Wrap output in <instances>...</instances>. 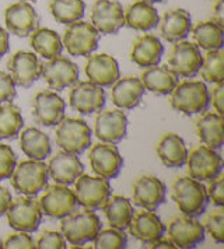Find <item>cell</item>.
Instances as JSON below:
<instances>
[{"instance_id": "obj_1", "label": "cell", "mask_w": 224, "mask_h": 249, "mask_svg": "<svg viewBox=\"0 0 224 249\" xmlns=\"http://www.w3.org/2000/svg\"><path fill=\"white\" fill-rule=\"evenodd\" d=\"M60 220V232L67 242L73 245L72 248H83L81 245L94 241L102 228L100 217L91 209L76 210Z\"/></svg>"}, {"instance_id": "obj_2", "label": "cell", "mask_w": 224, "mask_h": 249, "mask_svg": "<svg viewBox=\"0 0 224 249\" xmlns=\"http://www.w3.org/2000/svg\"><path fill=\"white\" fill-rule=\"evenodd\" d=\"M172 200L184 215L199 217L207 207L209 196L201 181L192 177H179L172 183Z\"/></svg>"}, {"instance_id": "obj_3", "label": "cell", "mask_w": 224, "mask_h": 249, "mask_svg": "<svg viewBox=\"0 0 224 249\" xmlns=\"http://www.w3.org/2000/svg\"><path fill=\"white\" fill-rule=\"evenodd\" d=\"M171 107L187 116L203 113L210 105V94L201 80H187L175 86L171 92Z\"/></svg>"}, {"instance_id": "obj_4", "label": "cell", "mask_w": 224, "mask_h": 249, "mask_svg": "<svg viewBox=\"0 0 224 249\" xmlns=\"http://www.w3.org/2000/svg\"><path fill=\"white\" fill-rule=\"evenodd\" d=\"M10 178L14 191L27 196H37L48 186L49 175L45 162L30 159L20 162Z\"/></svg>"}, {"instance_id": "obj_5", "label": "cell", "mask_w": 224, "mask_h": 249, "mask_svg": "<svg viewBox=\"0 0 224 249\" xmlns=\"http://www.w3.org/2000/svg\"><path fill=\"white\" fill-rule=\"evenodd\" d=\"M55 142L63 151L81 154L91 144V129L84 119L63 118L56 127Z\"/></svg>"}, {"instance_id": "obj_6", "label": "cell", "mask_w": 224, "mask_h": 249, "mask_svg": "<svg viewBox=\"0 0 224 249\" xmlns=\"http://www.w3.org/2000/svg\"><path fill=\"white\" fill-rule=\"evenodd\" d=\"M41 195L38 203L42 214L51 218H63L77 210L78 202L76 193L67 188V185H48Z\"/></svg>"}, {"instance_id": "obj_7", "label": "cell", "mask_w": 224, "mask_h": 249, "mask_svg": "<svg viewBox=\"0 0 224 249\" xmlns=\"http://www.w3.org/2000/svg\"><path fill=\"white\" fill-rule=\"evenodd\" d=\"M203 62L201 48L195 42L177 41L174 42L172 51L168 56V69L182 79L195 77L199 73V69Z\"/></svg>"}, {"instance_id": "obj_8", "label": "cell", "mask_w": 224, "mask_h": 249, "mask_svg": "<svg viewBox=\"0 0 224 249\" xmlns=\"http://www.w3.org/2000/svg\"><path fill=\"white\" fill-rule=\"evenodd\" d=\"M100 33L87 21H75L69 24L63 35V45L70 56H89L98 48Z\"/></svg>"}, {"instance_id": "obj_9", "label": "cell", "mask_w": 224, "mask_h": 249, "mask_svg": "<svg viewBox=\"0 0 224 249\" xmlns=\"http://www.w3.org/2000/svg\"><path fill=\"white\" fill-rule=\"evenodd\" d=\"M9 226L16 231L34 232L42 223V210L38 200L30 197H17L11 200L10 206L6 212Z\"/></svg>"}, {"instance_id": "obj_10", "label": "cell", "mask_w": 224, "mask_h": 249, "mask_svg": "<svg viewBox=\"0 0 224 249\" xmlns=\"http://www.w3.org/2000/svg\"><path fill=\"white\" fill-rule=\"evenodd\" d=\"M188 172L189 177L201 182H210L223 171L222 156L207 146H198L188 153Z\"/></svg>"}, {"instance_id": "obj_11", "label": "cell", "mask_w": 224, "mask_h": 249, "mask_svg": "<svg viewBox=\"0 0 224 249\" xmlns=\"http://www.w3.org/2000/svg\"><path fill=\"white\" fill-rule=\"evenodd\" d=\"M76 185V197L80 206L97 210L101 209L108 197L111 196V185L108 179L102 177H91L81 174L75 181Z\"/></svg>"}, {"instance_id": "obj_12", "label": "cell", "mask_w": 224, "mask_h": 249, "mask_svg": "<svg viewBox=\"0 0 224 249\" xmlns=\"http://www.w3.org/2000/svg\"><path fill=\"white\" fill-rule=\"evenodd\" d=\"M166 231H168V238L177 248H196L205 241V227L196 220V217H175L166 227Z\"/></svg>"}, {"instance_id": "obj_13", "label": "cell", "mask_w": 224, "mask_h": 249, "mask_svg": "<svg viewBox=\"0 0 224 249\" xmlns=\"http://www.w3.org/2000/svg\"><path fill=\"white\" fill-rule=\"evenodd\" d=\"M90 20L101 34H116L125 25L122 4L116 0H97L91 7Z\"/></svg>"}, {"instance_id": "obj_14", "label": "cell", "mask_w": 224, "mask_h": 249, "mask_svg": "<svg viewBox=\"0 0 224 249\" xmlns=\"http://www.w3.org/2000/svg\"><path fill=\"white\" fill-rule=\"evenodd\" d=\"M69 104L81 115L98 112L105 105V91L91 81H76L69 94Z\"/></svg>"}, {"instance_id": "obj_15", "label": "cell", "mask_w": 224, "mask_h": 249, "mask_svg": "<svg viewBox=\"0 0 224 249\" xmlns=\"http://www.w3.org/2000/svg\"><path fill=\"white\" fill-rule=\"evenodd\" d=\"M90 167L94 174L105 179H113L123 167V159L116 146L111 143H97L90 148Z\"/></svg>"}, {"instance_id": "obj_16", "label": "cell", "mask_w": 224, "mask_h": 249, "mask_svg": "<svg viewBox=\"0 0 224 249\" xmlns=\"http://www.w3.org/2000/svg\"><path fill=\"white\" fill-rule=\"evenodd\" d=\"M66 102L55 91H39L33 100V116L35 122L46 127L60 124L65 118Z\"/></svg>"}, {"instance_id": "obj_17", "label": "cell", "mask_w": 224, "mask_h": 249, "mask_svg": "<svg viewBox=\"0 0 224 249\" xmlns=\"http://www.w3.org/2000/svg\"><path fill=\"white\" fill-rule=\"evenodd\" d=\"M167 188L164 182L153 175H142L133 183L132 199L136 206L145 210H157L166 202Z\"/></svg>"}, {"instance_id": "obj_18", "label": "cell", "mask_w": 224, "mask_h": 249, "mask_svg": "<svg viewBox=\"0 0 224 249\" xmlns=\"http://www.w3.org/2000/svg\"><path fill=\"white\" fill-rule=\"evenodd\" d=\"M41 76L52 90L62 91L78 81L80 71L75 62L59 55L54 59H49L48 63L42 65Z\"/></svg>"}, {"instance_id": "obj_19", "label": "cell", "mask_w": 224, "mask_h": 249, "mask_svg": "<svg viewBox=\"0 0 224 249\" xmlns=\"http://www.w3.org/2000/svg\"><path fill=\"white\" fill-rule=\"evenodd\" d=\"M10 76L16 86L24 89L31 87L37 80L41 77L42 63L33 52L19 51L7 62Z\"/></svg>"}, {"instance_id": "obj_20", "label": "cell", "mask_w": 224, "mask_h": 249, "mask_svg": "<svg viewBox=\"0 0 224 249\" xmlns=\"http://www.w3.org/2000/svg\"><path fill=\"white\" fill-rule=\"evenodd\" d=\"M39 20L38 13L25 0L10 4L4 12L7 31L17 36H28L39 27Z\"/></svg>"}, {"instance_id": "obj_21", "label": "cell", "mask_w": 224, "mask_h": 249, "mask_svg": "<svg viewBox=\"0 0 224 249\" xmlns=\"http://www.w3.org/2000/svg\"><path fill=\"white\" fill-rule=\"evenodd\" d=\"M128 118L121 109L98 111L95 118L94 133L104 143L116 144L126 136Z\"/></svg>"}, {"instance_id": "obj_22", "label": "cell", "mask_w": 224, "mask_h": 249, "mask_svg": "<svg viewBox=\"0 0 224 249\" xmlns=\"http://www.w3.org/2000/svg\"><path fill=\"white\" fill-rule=\"evenodd\" d=\"M128 230L129 234L137 241H140L143 245H151L157 239L164 237L166 224L151 210H143L137 213L134 212Z\"/></svg>"}, {"instance_id": "obj_23", "label": "cell", "mask_w": 224, "mask_h": 249, "mask_svg": "<svg viewBox=\"0 0 224 249\" xmlns=\"http://www.w3.org/2000/svg\"><path fill=\"white\" fill-rule=\"evenodd\" d=\"M48 175L60 185H72L84 172V165L78 160L77 154L59 151L51 157L48 165Z\"/></svg>"}, {"instance_id": "obj_24", "label": "cell", "mask_w": 224, "mask_h": 249, "mask_svg": "<svg viewBox=\"0 0 224 249\" xmlns=\"http://www.w3.org/2000/svg\"><path fill=\"white\" fill-rule=\"evenodd\" d=\"M160 35L168 42L185 39L192 31V17L185 9H172L164 13L160 20Z\"/></svg>"}, {"instance_id": "obj_25", "label": "cell", "mask_w": 224, "mask_h": 249, "mask_svg": "<svg viewBox=\"0 0 224 249\" xmlns=\"http://www.w3.org/2000/svg\"><path fill=\"white\" fill-rule=\"evenodd\" d=\"M86 74L91 83L101 87H110L119 79V66L115 57L98 53L89 56L86 62Z\"/></svg>"}, {"instance_id": "obj_26", "label": "cell", "mask_w": 224, "mask_h": 249, "mask_svg": "<svg viewBox=\"0 0 224 249\" xmlns=\"http://www.w3.org/2000/svg\"><path fill=\"white\" fill-rule=\"evenodd\" d=\"M145 94V87L140 79L129 76L118 79L113 83L111 91L112 102L121 109H133L137 107Z\"/></svg>"}, {"instance_id": "obj_27", "label": "cell", "mask_w": 224, "mask_h": 249, "mask_svg": "<svg viewBox=\"0 0 224 249\" xmlns=\"http://www.w3.org/2000/svg\"><path fill=\"white\" fill-rule=\"evenodd\" d=\"M164 53V46L153 34L140 35L132 45L131 60L140 68H150L158 65Z\"/></svg>"}, {"instance_id": "obj_28", "label": "cell", "mask_w": 224, "mask_h": 249, "mask_svg": "<svg viewBox=\"0 0 224 249\" xmlns=\"http://www.w3.org/2000/svg\"><path fill=\"white\" fill-rule=\"evenodd\" d=\"M157 156L168 168H181L187 164L188 148L177 133H166L156 147Z\"/></svg>"}, {"instance_id": "obj_29", "label": "cell", "mask_w": 224, "mask_h": 249, "mask_svg": "<svg viewBox=\"0 0 224 249\" xmlns=\"http://www.w3.org/2000/svg\"><path fill=\"white\" fill-rule=\"evenodd\" d=\"M140 81L145 90L151 91L157 95H168L178 84V77L168 69L167 65H154L145 68L140 74Z\"/></svg>"}, {"instance_id": "obj_30", "label": "cell", "mask_w": 224, "mask_h": 249, "mask_svg": "<svg viewBox=\"0 0 224 249\" xmlns=\"http://www.w3.org/2000/svg\"><path fill=\"white\" fill-rule=\"evenodd\" d=\"M223 115L205 112L196 121V135L202 143L213 150H219L224 144Z\"/></svg>"}, {"instance_id": "obj_31", "label": "cell", "mask_w": 224, "mask_h": 249, "mask_svg": "<svg viewBox=\"0 0 224 249\" xmlns=\"http://www.w3.org/2000/svg\"><path fill=\"white\" fill-rule=\"evenodd\" d=\"M125 25L136 31H149L160 23V16L153 4L146 1H134L125 12Z\"/></svg>"}, {"instance_id": "obj_32", "label": "cell", "mask_w": 224, "mask_h": 249, "mask_svg": "<svg viewBox=\"0 0 224 249\" xmlns=\"http://www.w3.org/2000/svg\"><path fill=\"white\" fill-rule=\"evenodd\" d=\"M102 210L110 226L122 230V231L128 228L134 214V207L132 202L128 197L119 196V195H115L112 197L110 196L108 200L102 206Z\"/></svg>"}, {"instance_id": "obj_33", "label": "cell", "mask_w": 224, "mask_h": 249, "mask_svg": "<svg viewBox=\"0 0 224 249\" xmlns=\"http://www.w3.org/2000/svg\"><path fill=\"white\" fill-rule=\"evenodd\" d=\"M20 147L28 159L42 161L51 154V140L42 130L28 127L20 135Z\"/></svg>"}, {"instance_id": "obj_34", "label": "cell", "mask_w": 224, "mask_h": 249, "mask_svg": "<svg viewBox=\"0 0 224 249\" xmlns=\"http://www.w3.org/2000/svg\"><path fill=\"white\" fill-rule=\"evenodd\" d=\"M30 45L44 59H54L62 53L63 44L59 34L49 28H37L30 34Z\"/></svg>"}, {"instance_id": "obj_35", "label": "cell", "mask_w": 224, "mask_h": 249, "mask_svg": "<svg viewBox=\"0 0 224 249\" xmlns=\"http://www.w3.org/2000/svg\"><path fill=\"white\" fill-rule=\"evenodd\" d=\"M192 38L195 44L205 51L222 49L224 45V28L213 20L201 21L192 27Z\"/></svg>"}, {"instance_id": "obj_36", "label": "cell", "mask_w": 224, "mask_h": 249, "mask_svg": "<svg viewBox=\"0 0 224 249\" xmlns=\"http://www.w3.org/2000/svg\"><path fill=\"white\" fill-rule=\"evenodd\" d=\"M49 10L59 24H69L83 18L86 4L83 0H51Z\"/></svg>"}, {"instance_id": "obj_37", "label": "cell", "mask_w": 224, "mask_h": 249, "mask_svg": "<svg viewBox=\"0 0 224 249\" xmlns=\"http://www.w3.org/2000/svg\"><path fill=\"white\" fill-rule=\"evenodd\" d=\"M24 126L21 111L13 102L0 104V139H14Z\"/></svg>"}, {"instance_id": "obj_38", "label": "cell", "mask_w": 224, "mask_h": 249, "mask_svg": "<svg viewBox=\"0 0 224 249\" xmlns=\"http://www.w3.org/2000/svg\"><path fill=\"white\" fill-rule=\"evenodd\" d=\"M201 77L207 83H220L224 80V51L214 49L207 51L203 57L202 66L199 69Z\"/></svg>"}, {"instance_id": "obj_39", "label": "cell", "mask_w": 224, "mask_h": 249, "mask_svg": "<svg viewBox=\"0 0 224 249\" xmlns=\"http://www.w3.org/2000/svg\"><path fill=\"white\" fill-rule=\"evenodd\" d=\"M128 245V237L122 230L107 228L102 230L94 238V248L97 249H123Z\"/></svg>"}, {"instance_id": "obj_40", "label": "cell", "mask_w": 224, "mask_h": 249, "mask_svg": "<svg viewBox=\"0 0 224 249\" xmlns=\"http://www.w3.org/2000/svg\"><path fill=\"white\" fill-rule=\"evenodd\" d=\"M205 228L209 231V234L212 235L213 241L217 244H223L224 242V213L222 210L214 212L212 214L207 215V218L205 220Z\"/></svg>"}, {"instance_id": "obj_41", "label": "cell", "mask_w": 224, "mask_h": 249, "mask_svg": "<svg viewBox=\"0 0 224 249\" xmlns=\"http://www.w3.org/2000/svg\"><path fill=\"white\" fill-rule=\"evenodd\" d=\"M17 157L13 148L0 143V181L9 179L16 168Z\"/></svg>"}, {"instance_id": "obj_42", "label": "cell", "mask_w": 224, "mask_h": 249, "mask_svg": "<svg viewBox=\"0 0 224 249\" xmlns=\"http://www.w3.org/2000/svg\"><path fill=\"white\" fill-rule=\"evenodd\" d=\"M35 248L39 249H65L66 247V239L62 232L59 231H44L38 241L35 242Z\"/></svg>"}, {"instance_id": "obj_43", "label": "cell", "mask_w": 224, "mask_h": 249, "mask_svg": "<svg viewBox=\"0 0 224 249\" xmlns=\"http://www.w3.org/2000/svg\"><path fill=\"white\" fill-rule=\"evenodd\" d=\"M207 196L212 200L214 206L223 207L224 206V177L220 174L213 181H210L209 186L206 188Z\"/></svg>"}, {"instance_id": "obj_44", "label": "cell", "mask_w": 224, "mask_h": 249, "mask_svg": "<svg viewBox=\"0 0 224 249\" xmlns=\"http://www.w3.org/2000/svg\"><path fill=\"white\" fill-rule=\"evenodd\" d=\"M3 248L31 249L35 248V242L33 241V238L28 235V232L20 231L17 234H11L10 237H7V239L3 244Z\"/></svg>"}, {"instance_id": "obj_45", "label": "cell", "mask_w": 224, "mask_h": 249, "mask_svg": "<svg viewBox=\"0 0 224 249\" xmlns=\"http://www.w3.org/2000/svg\"><path fill=\"white\" fill-rule=\"evenodd\" d=\"M16 94V84L11 76L9 73L0 70V104L14 100Z\"/></svg>"}, {"instance_id": "obj_46", "label": "cell", "mask_w": 224, "mask_h": 249, "mask_svg": "<svg viewBox=\"0 0 224 249\" xmlns=\"http://www.w3.org/2000/svg\"><path fill=\"white\" fill-rule=\"evenodd\" d=\"M210 101L213 102V107L216 109V112L219 115H223L224 113V83H216L214 89L212 91V95H210Z\"/></svg>"}, {"instance_id": "obj_47", "label": "cell", "mask_w": 224, "mask_h": 249, "mask_svg": "<svg viewBox=\"0 0 224 249\" xmlns=\"http://www.w3.org/2000/svg\"><path fill=\"white\" fill-rule=\"evenodd\" d=\"M11 200L13 199H11L10 191L7 188H4V186L0 185V217L6 214V212H7V209H9V206L11 203Z\"/></svg>"}, {"instance_id": "obj_48", "label": "cell", "mask_w": 224, "mask_h": 249, "mask_svg": "<svg viewBox=\"0 0 224 249\" xmlns=\"http://www.w3.org/2000/svg\"><path fill=\"white\" fill-rule=\"evenodd\" d=\"M213 21L224 28V0H217L213 6Z\"/></svg>"}, {"instance_id": "obj_49", "label": "cell", "mask_w": 224, "mask_h": 249, "mask_svg": "<svg viewBox=\"0 0 224 249\" xmlns=\"http://www.w3.org/2000/svg\"><path fill=\"white\" fill-rule=\"evenodd\" d=\"M9 31L0 27V59L9 52Z\"/></svg>"}, {"instance_id": "obj_50", "label": "cell", "mask_w": 224, "mask_h": 249, "mask_svg": "<svg viewBox=\"0 0 224 249\" xmlns=\"http://www.w3.org/2000/svg\"><path fill=\"white\" fill-rule=\"evenodd\" d=\"M149 248H153V249H157V248H168V249H175L177 247L174 245V242L168 238V239H164V237L160 238V239H157L156 242H153L151 245H149Z\"/></svg>"}, {"instance_id": "obj_51", "label": "cell", "mask_w": 224, "mask_h": 249, "mask_svg": "<svg viewBox=\"0 0 224 249\" xmlns=\"http://www.w3.org/2000/svg\"><path fill=\"white\" fill-rule=\"evenodd\" d=\"M142 1H146L149 4H154V3H163L164 0H142Z\"/></svg>"}, {"instance_id": "obj_52", "label": "cell", "mask_w": 224, "mask_h": 249, "mask_svg": "<svg viewBox=\"0 0 224 249\" xmlns=\"http://www.w3.org/2000/svg\"><path fill=\"white\" fill-rule=\"evenodd\" d=\"M0 248H3V242L0 241Z\"/></svg>"}, {"instance_id": "obj_53", "label": "cell", "mask_w": 224, "mask_h": 249, "mask_svg": "<svg viewBox=\"0 0 224 249\" xmlns=\"http://www.w3.org/2000/svg\"><path fill=\"white\" fill-rule=\"evenodd\" d=\"M25 1H35V0H25Z\"/></svg>"}]
</instances>
